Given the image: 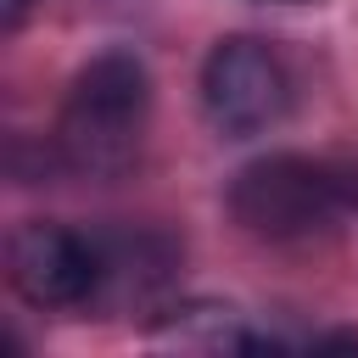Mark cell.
<instances>
[{
  "mask_svg": "<svg viewBox=\"0 0 358 358\" xmlns=\"http://www.w3.org/2000/svg\"><path fill=\"white\" fill-rule=\"evenodd\" d=\"M151 112V78L134 50H101L78 67L62 117H56V151L84 179H117L134 168Z\"/></svg>",
  "mask_w": 358,
  "mask_h": 358,
  "instance_id": "1",
  "label": "cell"
},
{
  "mask_svg": "<svg viewBox=\"0 0 358 358\" xmlns=\"http://www.w3.org/2000/svg\"><path fill=\"white\" fill-rule=\"evenodd\" d=\"M358 207V173L336 168L324 157L274 151L235 173L229 213L257 241H313L352 218Z\"/></svg>",
  "mask_w": 358,
  "mask_h": 358,
  "instance_id": "2",
  "label": "cell"
},
{
  "mask_svg": "<svg viewBox=\"0 0 358 358\" xmlns=\"http://www.w3.org/2000/svg\"><path fill=\"white\" fill-rule=\"evenodd\" d=\"M201 106L218 134L246 140V134H263L285 117L291 78L263 39L235 34V39H218L201 62Z\"/></svg>",
  "mask_w": 358,
  "mask_h": 358,
  "instance_id": "3",
  "label": "cell"
},
{
  "mask_svg": "<svg viewBox=\"0 0 358 358\" xmlns=\"http://www.w3.org/2000/svg\"><path fill=\"white\" fill-rule=\"evenodd\" d=\"M6 280L28 308H90L101 285V246L50 218H28L6 241Z\"/></svg>",
  "mask_w": 358,
  "mask_h": 358,
  "instance_id": "4",
  "label": "cell"
},
{
  "mask_svg": "<svg viewBox=\"0 0 358 358\" xmlns=\"http://www.w3.org/2000/svg\"><path fill=\"white\" fill-rule=\"evenodd\" d=\"M101 246V285L95 308H145L173 280V246L162 235H95Z\"/></svg>",
  "mask_w": 358,
  "mask_h": 358,
  "instance_id": "5",
  "label": "cell"
},
{
  "mask_svg": "<svg viewBox=\"0 0 358 358\" xmlns=\"http://www.w3.org/2000/svg\"><path fill=\"white\" fill-rule=\"evenodd\" d=\"M22 6H28V0H6V11H11V17H17V11H22Z\"/></svg>",
  "mask_w": 358,
  "mask_h": 358,
  "instance_id": "6",
  "label": "cell"
}]
</instances>
